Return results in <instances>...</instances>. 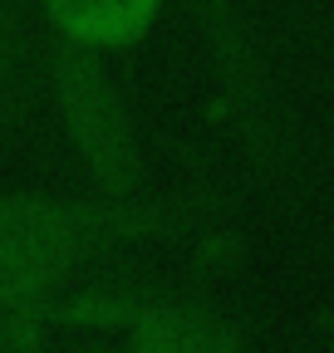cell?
Wrapping results in <instances>:
<instances>
[{
    "mask_svg": "<svg viewBox=\"0 0 334 353\" xmlns=\"http://www.w3.org/2000/svg\"><path fill=\"white\" fill-rule=\"evenodd\" d=\"M212 231L217 201L206 192H0V319L45 314L79 275L123 250L177 245Z\"/></svg>",
    "mask_w": 334,
    "mask_h": 353,
    "instance_id": "6da1fadb",
    "label": "cell"
},
{
    "mask_svg": "<svg viewBox=\"0 0 334 353\" xmlns=\"http://www.w3.org/2000/svg\"><path fill=\"white\" fill-rule=\"evenodd\" d=\"M45 79H50V99L59 113V132L74 148L94 192H113V196L148 192L143 132H138L128 94L118 88L108 69V54L55 34Z\"/></svg>",
    "mask_w": 334,
    "mask_h": 353,
    "instance_id": "7a4b0ae2",
    "label": "cell"
},
{
    "mask_svg": "<svg viewBox=\"0 0 334 353\" xmlns=\"http://www.w3.org/2000/svg\"><path fill=\"white\" fill-rule=\"evenodd\" d=\"M69 314L118 324L133 348H162V353H206V348H236L246 343V329L231 309H217L197 294H162V290H118L99 299L69 304Z\"/></svg>",
    "mask_w": 334,
    "mask_h": 353,
    "instance_id": "3957f363",
    "label": "cell"
},
{
    "mask_svg": "<svg viewBox=\"0 0 334 353\" xmlns=\"http://www.w3.org/2000/svg\"><path fill=\"white\" fill-rule=\"evenodd\" d=\"M162 6L167 0H45V15L59 39L113 54V50L138 44L157 25Z\"/></svg>",
    "mask_w": 334,
    "mask_h": 353,
    "instance_id": "277c9868",
    "label": "cell"
},
{
    "mask_svg": "<svg viewBox=\"0 0 334 353\" xmlns=\"http://www.w3.org/2000/svg\"><path fill=\"white\" fill-rule=\"evenodd\" d=\"M20 64H25L20 0H0V118L10 113V103L20 94Z\"/></svg>",
    "mask_w": 334,
    "mask_h": 353,
    "instance_id": "5b68a950",
    "label": "cell"
}]
</instances>
